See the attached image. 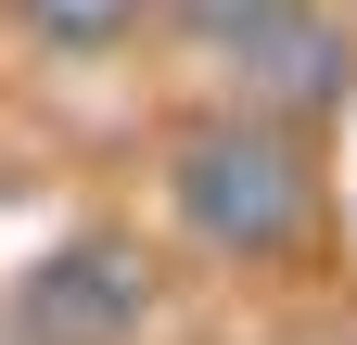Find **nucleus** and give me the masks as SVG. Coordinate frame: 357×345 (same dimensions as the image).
<instances>
[{
	"label": "nucleus",
	"mask_w": 357,
	"mask_h": 345,
	"mask_svg": "<svg viewBox=\"0 0 357 345\" xmlns=\"http://www.w3.org/2000/svg\"><path fill=\"white\" fill-rule=\"evenodd\" d=\"M166 192H178V218H192L217 256H281V243L306 230V154H294L268 115H217V128H192Z\"/></svg>",
	"instance_id": "nucleus-1"
},
{
	"label": "nucleus",
	"mask_w": 357,
	"mask_h": 345,
	"mask_svg": "<svg viewBox=\"0 0 357 345\" xmlns=\"http://www.w3.org/2000/svg\"><path fill=\"white\" fill-rule=\"evenodd\" d=\"M153 307V269H141V243H115V230H77L64 256H38L26 294H13V345H128Z\"/></svg>",
	"instance_id": "nucleus-2"
},
{
	"label": "nucleus",
	"mask_w": 357,
	"mask_h": 345,
	"mask_svg": "<svg viewBox=\"0 0 357 345\" xmlns=\"http://www.w3.org/2000/svg\"><path fill=\"white\" fill-rule=\"evenodd\" d=\"M243 77H255L268 103H344V38L294 0V13H268V26L243 38Z\"/></svg>",
	"instance_id": "nucleus-3"
},
{
	"label": "nucleus",
	"mask_w": 357,
	"mask_h": 345,
	"mask_svg": "<svg viewBox=\"0 0 357 345\" xmlns=\"http://www.w3.org/2000/svg\"><path fill=\"white\" fill-rule=\"evenodd\" d=\"M52 38H115V26H141V0H26Z\"/></svg>",
	"instance_id": "nucleus-4"
},
{
	"label": "nucleus",
	"mask_w": 357,
	"mask_h": 345,
	"mask_svg": "<svg viewBox=\"0 0 357 345\" xmlns=\"http://www.w3.org/2000/svg\"><path fill=\"white\" fill-rule=\"evenodd\" d=\"M178 13H192L204 38H230V52H243V38H255L268 13H294V0H178Z\"/></svg>",
	"instance_id": "nucleus-5"
}]
</instances>
